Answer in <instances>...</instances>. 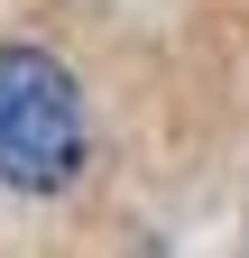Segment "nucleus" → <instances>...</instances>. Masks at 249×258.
Wrapping results in <instances>:
<instances>
[{
	"label": "nucleus",
	"mask_w": 249,
	"mask_h": 258,
	"mask_svg": "<svg viewBox=\"0 0 249 258\" xmlns=\"http://www.w3.org/2000/svg\"><path fill=\"white\" fill-rule=\"evenodd\" d=\"M92 120L74 74L46 46H0V184L10 194H65L83 175Z\"/></svg>",
	"instance_id": "1"
}]
</instances>
